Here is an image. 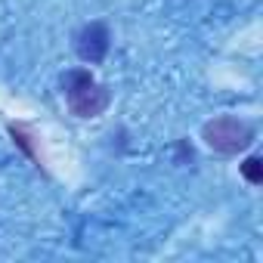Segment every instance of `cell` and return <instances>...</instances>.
I'll return each mask as SVG.
<instances>
[{
  "mask_svg": "<svg viewBox=\"0 0 263 263\" xmlns=\"http://www.w3.org/2000/svg\"><path fill=\"white\" fill-rule=\"evenodd\" d=\"M62 96H65V105L71 108V115H78V118H99L111 102L108 90L87 68H68L62 74Z\"/></svg>",
  "mask_w": 263,
  "mask_h": 263,
  "instance_id": "1",
  "label": "cell"
},
{
  "mask_svg": "<svg viewBox=\"0 0 263 263\" xmlns=\"http://www.w3.org/2000/svg\"><path fill=\"white\" fill-rule=\"evenodd\" d=\"M201 140L217 155H238L257 140V127L251 121L238 118V115H220V118L204 121Z\"/></svg>",
  "mask_w": 263,
  "mask_h": 263,
  "instance_id": "2",
  "label": "cell"
},
{
  "mask_svg": "<svg viewBox=\"0 0 263 263\" xmlns=\"http://www.w3.org/2000/svg\"><path fill=\"white\" fill-rule=\"evenodd\" d=\"M108 50H111V34H108V25L99 22V19H96V22H87V25L74 34V53H78V59L87 62V65L105 62Z\"/></svg>",
  "mask_w": 263,
  "mask_h": 263,
  "instance_id": "3",
  "label": "cell"
},
{
  "mask_svg": "<svg viewBox=\"0 0 263 263\" xmlns=\"http://www.w3.org/2000/svg\"><path fill=\"white\" fill-rule=\"evenodd\" d=\"M241 177L251 183V186H260L263 183V158L260 155H248L241 161Z\"/></svg>",
  "mask_w": 263,
  "mask_h": 263,
  "instance_id": "4",
  "label": "cell"
}]
</instances>
